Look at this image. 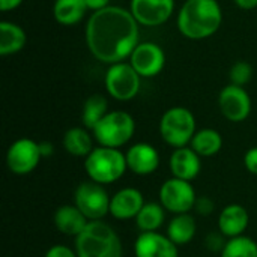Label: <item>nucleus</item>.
Masks as SVG:
<instances>
[{
    "label": "nucleus",
    "mask_w": 257,
    "mask_h": 257,
    "mask_svg": "<svg viewBox=\"0 0 257 257\" xmlns=\"http://www.w3.org/2000/svg\"><path fill=\"white\" fill-rule=\"evenodd\" d=\"M86 44L92 56L102 63L125 62L140 44L139 23L130 9L110 5L87 20Z\"/></svg>",
    "instance_id": "f257e3e1"
},
{
    "label": "nucleus",
    "mask_w": 257,
    "mask_h": 257,
    "mask_svg": "<svg viewBox=\"0 0 257 257\" xmlns=\"http://www.w3.org/2000/svg\"><path fill=\"white\" fill-rule=\"evenodd\" d=\"M221 23L223 12L217 0H185L178 15L181 35L193 41L211 38Z\"/></svg>",
    "instance_id": "f03ea898"
},
{
    "label": "nucleus",
    "mask_w": 257,
    "mask_h": 257,
    "mask_svg": "<svg viewBox=\"0 0 257 257\" xmlns=\"http://www.w3.org/2000/svg\"><path fill=\"white\" fill-rule=\"evenodd\" d=\"M78 257H122V242L111 226L104 221H89L75 238Z\"/></svg>",
    "instance_id": "7ed1b4c3"
},
{
    "label": "nucleus",
    "mask_w": 257,
    "mask_h": 257,
    "mask_svg": "<svg viewBox=\"0 0 257 257\" xmlns=\"http://www.w3.org/2000/svg\"><path fill=\"white\" fill-rule=\"evenodd\" d=\"M126 157L119 149L98 146L84 158V170L90 181L108 185L120 179L126 172Z\"/></svg>",
    "instance_id": "20e7f679"
},
{
    "label": "nucleus",
    "mask_w": 257,
    "mask_h": 257,
    "mask_svg": "<svg viewBox=\"0 0 257 257\" xmlns=\"http://www.w3.org/2000/svg\"><path fill=\"white\" fill-rule=\"evenodd\" d=\"M92 133L99 146L119 149L133 139L136 133V122L130 113L113 110L105 114V117L92 130Z\"/></svg>",
    "instance_id": "39448f33"
},
{
    "label": "nucleus",
    "mask_w": 257,
    "mask_h": 257,
    "mask_svg": "<svg viewBox=\"0 0 257 257\" xmlns=\"http://www.w3.org/2000/svg\"><path fill=\"white\" fill-rule=\"evenodd\" d=\"M196 133V117L185 107L169 108L160 120L163 140L175 149L188 146Z\"/></svg>",
    "instance_id": "423d86ee"
},
{
    "label": "nucleus",
    "mask_w": 257,
    "mask_h": 257,
    "mask_svg": "<svg viewBox=\"0 0 257 257\" xmlns=\"http://www.w3.org/2000/svg\"><path fill=\"white\" fill-rule=\"evenodd\" d=\"M105 90L117 101H131L140 92L142 77L130 62H119L108 66L105 72Z\"/></svg>",
    "instance_id": "0eeeda50"
},
{
    "label": "nucleus",
    "mask_w": 257,
    "mask_h": 257,
    "mask_svg": "<svg viewBox=\"0 0 257 257\" xmlns=\"http://www.w3.org/2000/svg\"><path fill=\"white\" fill-rule=\"evenodd\" d=\"M110 200L108 193L104 185L96 184L93 181L81 182L74 196V205L84 214L89 221H99L110 212Z\"/></svg>",
    "instance_id": "6e6552de"
},
{
    "label": "nucleus",
    "mask_w": 257,
    "mask_h": 257,
    "mask_svg": "<svg viewBox=\"0 0 257 257\" xmlns=\"http://www.w3.org/2000/svg\"><path fill=\"white\" fill-rule=\"evenodd\" d=\"M197 196L188 181L170 178L160 188V202L172 214H188L196 205Z\"/></svg>",
    "instance_id": "1a4fd4ad"
},
{
    "label": "nucleus",
    "mask_w": 257,
    "mask_h": 257,
    "mask_svg": "<svg viewBox=\"0 0 257 257\" xmlns=\"http://www.w3.org/2000/svg\"><path fill=\"white\" fill-rule=\"evenodd\" d=\"M41 158L39 143L32 139L15 140L6 152L8 169L20 176L32 173L38 167Z\"/></svg>",
    "instance_id": "9d476101"
},
{
    "label": "nucleus",
    "mask_w": 257,
    "mask_h": 257,
    "mask_svg": "<svg viewBox=\"0 0 257 257\" xmlns=\"http://www.w3.org/2000/svg\"><path fill=\"white\" fill-rule=\"evenodd\" d=\"M128 60L142 78H152L158 75L166 66L164 50L158 44L149 41L140 42Z\"/></svg>",
    "instance_id": "9b49d317"
},
{
    "label": "nucleus",
    "mask_w": 257,
    "mask_h": 257,
    "mask_svg": "<svg viewBox=\"0 0 257 257\" xmlns=\"http://www.w3.org/2000/svg\"><path fill=\"white\" fill-rule=\"evenodd\" d=\"M218 107L227 120L242 122L251 113V98L244 87L227 84L218 95Z\"/></svg>",
    "instance_id": "f8f14e48"
},
{
    "label": "nucleus",
    "mask_w": 257,
    "mask_h": 257,
    "mask_svg": "<svg viewBox=\"0 0 257 257\" xmlns=\"http://www.w3.org/2000/svg\"><path fill=\"white\" fill-rule=\"evenodd\" d=\"M130 11L139 24L157 27L172 17L175 11V0H131Z\"/></svg>",
    "instance_id": "ddd939ff"
},
{
    "label": "nucleus",
    "mask_w": 257,
    "mask_h": 257,
    "mask_svg": "<svg viewBox=\"0 0 257 257\" xmlns=\"http://www.w3.org/2000/svg\"><path fill=\"white\" fill-rule=\"evenodd\" d=\"M136 257H178V245L158 232H142L134 244Z\"/></svg>",
    "instance_id": "4468645a"
},
{
    "label": "nucleus",
    "mask_w": 257,
    "mask_h": 257,
    "mask_svg": "<svg viewBox=\"0 0 257 257\" xmlns=\"http://www.w3.org/2000/svg\"><path fill=\"white\" fill-rule=\"evenodd\" d=\"M125 157L128 169L139 176L152 175L160 166V154L149 143L133 145L125 154Z\"/></svg>",
    "instance_id": "2eb2a0df"
},
{
    "label": "nucleus",
    "mask_w": 257,
    "mask_h": 257,
    "mask_svg": "<svg viewBox=\"0 0 257 257\" xmlns=\"http://www.w3.org/2000/svg\"><path fill=\"white\" fill-rule=\"evenodd\" d=\"M145 206L143 194L136 188H122L110 200V214L117 220H131Z\"/></svg>",
    "instance_id": "dca6fc26"
},
{
    "label": "nucleus",
    "mask_w": 257,
    "mask_h": 257,
    "mask_svg": "<svg viewBox=\"0 0 257 257\" xmlns=\"http://www.w3.org/2000/svg\"><path fill=\"white\" fill-rule=\"evenodd\" d=\"M170 170L173 178L191 182L202 170L200 155L196 154L190 146L175 149L170 157Z\"/></svg>",
    "instance_id": "f3484780"
},
{
    "label": "nucleus",
    "mask_w": 257,
    "mask_h": 257,
    "mask_svg": "<svg viewBox=\"0 0 257 257\" xmlns=\"http://www.w3.org/2000/svg\"><path fill=\"white\" fill-rule=\"evenodd\" d=\"M248 212L242 205H227L218 217V230L229 239L242 236L248 227Z\"/></svg>",
    "instance_id": "a211bd4d"
},
{
    "label": "nucleus",
    "mask_w": 257,
    "mask_h": 257,
    "mask_svg": "<svg viewBox=\"0 0 257 257\" xmlns=\"http://www.w3.org/2000/svg\"><path fill=\"white\" fill-rule=\"evenodd\" d=\"M87 223L89 220L75 205H63L54 212V226L66 236L77 238L86 229Z\"/></svg>",
    "instance_id": "6ab92c4d"
},
{
    "label": "nucleus",
    "mask_w": 257,
    "mask_h": 257,
    "mask_svg": "<svg viewBox=\"0 0 257 257\" xmlns=\"http://www.w3.org/2000/svg\"><path fill=\"white\" fill-rule=\"evenodd\" d=\"M27 35L24 29L11 21L0 23V54L9 56L21 51L26 45Z\"/></svg>",
    "instance_id": "aec40b11"
},
{
    "label": "nucleus",
    "mask_w": 257,
    "mask_h": 257,
    "mask_svg": "<svg viewBox=\"0 0 257 257\" xmlns=\"http://www.w3.org/2000/svg\"><path fill=\"white\" fill-rule=\"evenodd\" d=\"M87 11L84 0H56L53 6L54 20L62 26L78 24Z\"/></svg>",
    "instance_id": "412c9836"
},
{
    "label": "nucleus",
    "mask_w": 257,
    "mask_h": 257,
    "mask_svg": "<svg viewBox=\"0 0 257 257\" xmlns=\"http://www.w3.org/2000/svg\"><path fill=\"white\" fill-rule=\"evenodd\" d=\"M63 148L68 154L74 157H87L93 148V139L89 134L87 128L74 126L69 128L63 136Z\"/></svg>",
    "instance_id": "4be33fe9"
},
{
    "label": "nucleus",
    "mask_w": 257,
    "mask_h": 257,
    "mask_svg": "<svg viewBox=\"0 0 257 257\" xmlns=\"http://www.w3.org/2000/svg\"><path fill=\"white\" fill-rule=\"evenodd\" d=\"M190 148L200 157H214L223 148V137L217 130L203 128L194 134Z\"/></svg>",
    "instance_id": "5701e85b"
},
{
    "label": "nucleus",
    "mask_w": 257,
    "mask_h": 257,
    "mask_svg": "<svg viewBox=\"0 0 257 257\" xmlns=\"http://www.w3.org/2000/svg\"><path fill=\"white\" fill-rule=\"evenodd\" d=\"M196 230H197V226H196L194 217L190 215V212L179 214V215L173 217L172 221L169 223L167 236L179 247V245L188 244L194 238Z\"/></svg>",
    "instance_id": "b1692460"
},
{
    "label": "nucleus",
    "mask_w": 257,
    "mask_h": 257,
    "mask_svg": "<svg viewBox=\"0 0 257 257\" xmlns=\"http://www.w3.org/2000/svg\"><path fill=\"white\" fill-rule=\"evenodd\" d=\"M108 113V101L104 95L95 93L90 95L84 104H83V111H81V122L84 128L93 130Z\"/></svg>",
    "instance_id": "393cba45"
},
{
    "label": "nucleus",
    "mask_w": 257,
    "mask_h": 257,
    "mask_svg": "<svg viewBox=\"0 0 257 257\" xmlns=\"http://www.w3.org/2000/svg\"><path fill=\"white\" fill-rule=\"evenodd\" d=\"M164 211L166 209L161 203H155V202L145 203V206L136 217L137 227L142 232H157L166 220Z\"/></svg>",
    "instance_id": "a878e982"
},
{
    "label": "nucleus",
    "mask_w": 257,
    "mask_h": 257,
    "mask_svg": "<svg viewBox=\"0 0 257 257\" xmlns=\"http://www.w3.org/2000/svg\"><path fill=\"white\" fill-rule=\"evenodd\" d=\"M221 257H257V242L248 236H236L227 241Z\"/></svg>",
    "instance_id": "bb28decb"
},
{
    "label": "nucleus",
    "mask_w": 257,
    "mask_h": 257,
    "mask_svg": "<svg viewBox=\"0 0 257 257\" xmlns=\"http://www.w3.org/2000/svg\"><path fill=\"white\" fill-rule=\"evenodd\" d=\"M230 84L244 87L253 78V66L245 60H238L229 71Z\"/></svg>",
    "instance_id": "cd10ccee"
},
{
    "label": "nucleus",
    "mask_w": 257,
    "mask_h": 257,
    "mask_svg": "<svg viewBox=\"0 0 257 257\" xmlns=\"http://www.w3.org/2000/svg\"><path fill=\"white\" fill-rule=\"evenodd\" d=\"M226 236L221 233V232H211L208 236H206V247L211 250V251H223L227 241L224 239Z\"/></svg>",
    "instance_id": "c85d7f7f"
},
{
    "label": "nucleus",
    "mask_w": 257,
    "mask_h": 257,
    "mask_svg": "<svg viewBox=\"0 0 257 257\" xmlns=\"http://www.w3.org/2000/svg\"><path fill=\"white\" fill-rule=\"evenodd\" d=\"M44 257H78V256H77L75 250H72V248H69V247H66V245H60V244H57V245L50 247V248L47 250V253H45V256Z\"/></svg>",
    "instance_id": "c756f323"
},
{
    "label": "nucleus",
    "mask_w": 257,
    "mask_h": 257,
    "mask_svg": "<svg viewBox=\"0 0 257 257\" xmlns=\"http://www.w3.org/2000/svg\"><path fill=\"white\" fill-rule=\"evenodd\" d=\"M194 209L200 214V215H209L214 212V202L209 199V197H199L196 200V205H194Z\"/></svg>",
    "instance_id": "7c9ffc66"
},
{
    "label": "nucleus",
    "mask_w": 257,
    "mask_h": 257,
    "mask_svg": "<svg viewBox=\"0 0 257 257\" xmlns=\"http://www.w3.org/2000/svg\"><path fill=\"white\" fill-rule=\"evenodd\" d=\"M244 164H245V169L256 175L257 176V146L254 148H250L247 152H245V157H244Z\"/></svg>",
    "instance_id": "2f4dec72"
},
{
    "label": "nucleus",
    "mask_w": 257,
    "mask_h": 257,
    "mask_svg": "<svg viewBox=\"0 0 257 257\" xmlns=\"http://www.w3.org/2000/svg\"><path fill=\"white\" fill-rule=\"evenodd\" d=\"M86 2V6L89 11H101V9H105L107 6H110V0H84Z\"/></svg>",
    "instance_id": "473e14b6"
},
{
    "label": "nucleus",
    "mask_w": 257,
    "mask_h": 257,
    "mask_svg": "<svg viewBox=\"0 0 257 257\" xmlns=\"http://www.w3.org/2000/svg\"><path fill=\"white\" fill-rule=\"evenodd\" d=\"M24 0H0V9L3 12H8V11H14L17 9Z\"/></svg>",
    "instance_id": "72a5a7b5"
},
{
    "label": "nucleus",
    "mask_w": 257,
    "mask_h": 257,
    "mask_svg": "<svg viewBox=\"0 0 257 257\" xmlns=\"http://www.w3.org/2000/svg\"><path fill=\"white\" fill-rule=\"evenodd\" d=\"M39 151H41L42 158H45V157H51V155H53V152H54V146H53L50 142H39Z\"/></svg>",
    "instance_id": "f704fd0d"
},
{
    "label": "nucleus",
    "mask_w": 257,
    "mask_h": 257,
    "mask_svg": "<svg viewBox=\"0 0 257 257\" xmlns=\"http://www.w3.org/2000/svg\"><path fill=\"white\" fill-rule=\"evenodd\" d=\"M236 6L244 11H251L257 6V0H235Z\"/></svg>",
    "instance_id": "c9c22d12"
}]
</instances>
